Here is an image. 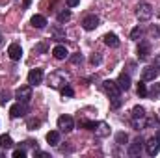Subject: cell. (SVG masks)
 <instances>
[{
    "label": "cell",
    "instance_id": "2e32d148",
    "mask_svg": "<svg viewBox=\"0 0 160 158\" xmlns=\"http://www.w3.org/2000/svg\"><path fill=\"white\" fill-rule=\"evenodd\" d=\"M52 54H54V58H56V60H65L69 52H67V48H65L63 45H58V47H54V48H52Z\"/></svg>",
    "mask_w": 160,
    "mask_h": 158
},
{
    "label": "cell",
    "instance_id": "7bdbcfd3",
    "mask_svg": "<svg viewBox=\"0 0 160 158\" xmlns=\"http://www.w3.org/2000/svg\"><path fill=\"white\" fill-rule=\"evenodd\" d=\"M0 43H2V34H0Z\"/></svg>",
    "mask_w": 160,
    "mask_h": 158
},
{
    "label": "cell",
    "instance_id": "603a6c76",
    "mask_svg": "<svg viewBox=\"0 0 160 158\" xmlns=\"http://www.w3.org/2000/svg\"><path fill=\"white\" fill-rule=\"evenodd\" d=\"M121 104H123L121 95H114V97H110V106H112V108H119Z\"/></svg>",
    "mask_w": 160,
    "mask_h": 158
},
{
    "label": "cell",
    "instance_id": "d6986e66",
    "mask_svg": "<svg viewBox=\"0 0 160 158\" xmlns=\"http://www.w3.org/2000/svg\"><path fill=\"white\" fill-rule=\"evenodd\" d=\"M47 141H48V145H58L60 143V132L58 130H50L47 134Z\"/></svg>",
    "mask_w": 160,
    "mask_h": 158
},
{
    "label": "cell",
    "instance_id": "5bb4252c",
    "mask_svg": "<svg viewBox=\"0 0 160 158\" xmlns=\"http://www.w3.org/2000/svg\"><path fill=\"white\" fill-rule=\"evenodd\" d=\"M157 75H158V71H157L155 67H143V71H142V80H143V82H151V80L157 78Z\"/></svg>",
    "mask_w": 160,
    "mask_h": 158
},
{
    "label": "cell",
    "instance_id": "9c48e42d",
    "mask_svg": "<svg viewBox=\"0 0 160 158\" xmlns=\"http://www.w3.org/2000/svg\"><path fill=\"white\" fill-rule=\"evenodd\" d=\"M43 82V69H32L28 73V84L30 86H38Z\"/></svg>",
    "mask_w": 160,
    "mask_h": 158
},
{
    "label": "cell",
    "instance_id": "ffe728a7",
    "mask_svg": "<svg viewBox=\"0 0 160 158\" xmlns=\"http://www.w3.org/2000/svg\"><path fill=\"white\" fill-rule=\"evenodd\" d=\"M0 147H2V149H11V147H13V140H11V136L2 134V136H0Z\"/></svg>",
    "mask_w": 160,
    "mask_h": 158
},
{
    "label": "cell",
    "instance_id": "8d00e7d4",
    "mask_svg": "<svg viewBox=\"0 0 160 158\" xmlns=\"http://www.w3.org/2000/svg\"><path fill=\"white\" fill-rule=\"evenodd\" d=\"M153 67H155V69L160 73V56H157V58H155V65H153Z\"/></svg>",
    "mask_w": 160,
    "mask_h": 158
},
{
    "label": "cell",
    "instance_id": "7a4b0ae2",
    "mask_svg": "<svg viewBox=\"0 0 160 158\" xmlns=\"http://www.w3.org/2000/svg\"><path fill=\"white\" fill-rule=\"evenodd\" d=\"M136 15L140 21H149L153 17V6L149 2H140L138 7H136Z\"/></svg>",
    "mask_w": 160,
    "mask_h": 158
},
{
    "label": "cell",
    "instance_id": "6da1fadb",
    "mask_svg": "<svg viewBox=\"0 0 160 158\" xmlns=\"http://www.w3.org/2000/svg\"><path fill=\"white\" fill-rule=\"evenodd\" d=\"M130 117H132V126H134L136 130L143 128V126H145V108H143V106H134Z\"/></svg>",
    "mask_w": 160,
    "mask_h": 158
},
{
    "label": "cell",
    "instance_id": "ba28073f",
    "mask_svg": "<svg viewBox=\"0 0 160 158\" xmlns=\"http://www.w3.org/2000/svg\"><path fill=\"white\" fill-rule=\"evenodd\" d=\"M8 54H9V58H11L13 62H19V60L22 58V48H21V45H19V43H11L9 48H8Z\"/></svg>",
    "mask_w": 160,
    "mask_h": 158
},
{
    "label": "cell",
    "instance_id": "7c38bea8",
    "mask_svg": "<svg viewBox=\"0 0 160 158\" xmlns=\"http://www.w3.org/2000/svg\"><path fill=\"white\" fill-rule=\"evenodd\" d=\"M82 26H84V30H95L97 26H99V17H95V15H88L84 21H82Z\"/></svg>",
    "mask_w": 160,
    "mask_h": 158
},
{
    "label": "cell",
    "instance_id": "9a60e30c",
    "mask_svg": "<svg viewBox=\"0 0 160 158\" xmlns=\"http://www.w3.org/2000/svg\"><path fill=\"white\" fill-rule=\"evenodd\" d=\"M116 82H118L119 89H125V91H127V89L130 87V77H128L127 73H121L119 77H118V80H116Z\"/></svg>",
    "mask_w": 160,
    "mask_h": 158
},
{
    "label": "cell",
    "instance_id": "44dd1931",
    "mask_svg": "<svg viewBox=\"0 0 160 158\" xmlns=\"http://www.w3.org/2000/svg\"><path fill=\"white\" fill-rule=\"evenodd\" d=\"M62 84H65V82H60V75H52V77H48V86H50V87H60Z\"/></svg>",
    "mask_w": 160,
    "mask_h": 158
},
{
    "label": "cell",
    "instance_id": "60d3db41",
    "mask_svg": "<svg viewBox=\"0 0 160 158\" xmlns=\"http://www.w3.org/2000/svg\"><path fill=\"white\" fill-rule=\"evenodd\" d=\"M155 138H157V140H158V141H160V128H158V130H157V136H155Z\"/></svg>",
    "mask_w": 160,
    "mask_h": 158
},
{
    "label": "cell",
    "instance_id": "ac0fdd59",
    "mask_svg": "<svg viewBox=\"0 0 160 158\" xmlns=\"http://www.w3.org/2000/svg\"><path fill=\"white\" fill-rule=\"evenodd\" d=\"M30 22H32L34 28H45V26H47V19H45L43 15H34Z\"/></svg>",
    "mask_w": 160,
    "mask_h": 158
},
{
    "label": "cell",
    "instance_id": "484cf974",
    "mask_svg": "<svg viewBox=\"0 0 160 158\" xmlns=\"http://www.w3.org/2000/svg\"><path fill=\"white\" fill-rule=\"evenodd\" d=\"M116 141H118V143H119V145H125V143H127V141H128V136H127V134H125V132H119V134H118V136H116Z\"/></svg>",
    "mask_w": 160,
    "mask_h": 158
},
{
    "label": "cell",
    "instance_id": "f546056e",
    "mask_svg": "<svg viewBox=\"0 0 160 158\" xmlns=\"http://www.w3.org/2000/svg\"><path fill=\"white\" fill-rule=\"evenodd\" d=\"M52 34H54V37H56V39H65V34H63L60 28H52Z\"/></svg>",
    "mask_w": 160,
    "mask_h": 158
},
{
    "label": "cell",
    "instance_id": "f35d334b",
    "mask_svg": "<svg viewBox=\"0 0 160 158\" xmlns=\"http://www.w3.org/2000/svg\"><path fill=\"white\" fill-rule=\"evenodd\" d=\"M153 93L160 95V82H158V84H155V87H153Z\"/></svg>",
    "mask_w": 160,
    "mask_h": 158
},
{
    "label": "cell",
    "instance_id": "277c9868",
    "mask_svg": "<svg viewBox=\"0 0 160 158\" xmlns=\"http://www.w3.org/2000/svg\"><path fill=\"white\" fill-rule=\"evenodd\" d=\"M28 114V106H26V102H17V104H13L11 108H9V116L11 117H22V116H26Z\"/></svg>",
    "mask_w": 160,
    "mask_h": 158
},
{
    "label": "cell",
    "instance_id": "4dcf8cb0",
    "mask_svg": "<svg viewBox=\"0 0 160 158\" xmlns=\"http://www.w3.org/2000/svg\"><path fill=\"white\" fill-rule=\"evenodd\" d=\"M47 48H48V45L43 41V43H39V45H36V48H34V50H36V52H47Z\"/></svg>",
    "mask_w": 160,
    "mask_h": 158
},
{
    "label": "cell",
    "instance_id": "52a82bcc",
    "mask_svg": "<svg viewBox=\"0 0 160 158\" xmlns=\"http://www.w3.org/2000/svg\"><path fill=\"white\" fill-rule=\"evenodd\" d=\"M143 140L142 138H136L130 145H128V155L130 156H140V153H142V149H143Z\"/></svg>",
    "mask_w": 160,
    "mask_h": 158
},
{
    "label": "cell",
    "instance_id": "cb8c5ba5",
    "mask_svg": "<svg viewBox=\"0 0 160 158\" xmlns=\"http://www.w3.org/2000/svg\"><path fill=\"white\" fill-rule=\"evenodd\" d=\"M69 19H71V11L65 9V11L58 13V21H60V22H65V21H69Z\"/></svg>",
    "mask_w": 160,
    "mask_h": 158
},
{
    "label": "cell",
    "instance_id": "1f68e13d",
    "mask_svg": "<svg viewBox=\"0 0 160 158\" xmlns=\"http://www.w3.org/2000/svg\"><path fill=\"white\" fill-rule=\"evenodd\" d=\"M26 156V151L24 149H15L13 151V158H24Z\"/></svg>",
    "mask_w": 160,
    "mask_h": 158
},
{
    "label": "cell",
    "instance_id": "b9f144b4",
    "mask_svg": "<svg viewBox=\"0 0 160 158\" xmlns=\"http://www.w3.org/2000/svg\"><path fill=\"white\" fill-rule=\"evenodd\" d=\"M30 4V0H24V6H28Z\"/></svg>",
    "mask_w": 160,
    "mask_h": 158
},
{
    "label": "cell",
    "instance_id": "e575fe53",
    "mask_svg": "<svg viewBox=\"0 0 160 158\" xmlns=\"http://www.w3.org/2000/svg\"><path fill=\"white\" fill-rule=\"evenodd\" d=\"M8 97H9L8 91H6V93L2 91V93H0V104H6V102H8Z\"/></svg>",
    "mask_w": 160,
    "mask_h": 158
},
{
    "label": "cell",
    "instance_id": "836d02e7",
    "mask_svg": "<svg viewBox=\"0 0 160 158\" xmlns=\"http://www.w3.org/2000/svg\"><path fill=\"white\" fill-rule=\"evenodd\" d=\"M149 34H151L153 37H160V30H158V26H151V28H149Z\"/></svg>",
    "mask_w": 160,
    "mask_h": 158
},
{
    "label": "cell",
    "instance_id": "5b68a950",
    "mask_svg": "<svg viewBox=\"0 0 160 158\" xmlns=\"http://www.w3.org/2000/svg\"><path fill=\"white\" fill-rule=\"evenodd\" d=\"M102 89L106 91L108 97H114V95H119L121 93L118 82H114V80H104V82H102Z\"/></svg>",
    "mask_w": 160,
    "mask_h": 158
},
{
    "label": "cell",
    "instance_id": "8fae6325",
    "mask_svg": "<svg viewBox=\"0 0 160 158\" xmlns=\"http://www.w3.org/2000/svg\"><path fill=\"white\" fill-rule=\"evenodd\" d=\"M149 54H151V45H149V41H140V45H138V58H140V60H147Z\"/></svg>",
    "mask_w": 160,
    "mask_h": 158
},
{
    "label": "cell",
    "instance_id": "d590c367",
    "mask_svg": "<svg viewBox=\"0 0 160 158\" xmlns=\"http://www.w3.org/2000/svg\"><path fill=\"white\" fill-rule=\"evenodd\" d=\"M65 2H67L69 7H77V6L80 4V0H65Z\"/></svg>",
    "mask_w": 160,
    "mask_h": 158
},
{
    "label": "cell",
    "instance_id": "30bf717a",
    "mask_svg": "<svg viewBox=\"0 0 160 158\" xmlns=\"http://www.w3.org/2000/svg\"><path fill=\"white\" fill-rule=\"evenodd\" d=\"M145 151H147V155L149 156H155V155H158L160 151V141L157 138H151L147 143H145Z\"/></svg>",
    "mask_w": 160,
    "mask_h": 158
},
{
    "label": "cell",
    "instance_id": "7402d4cb",
    "mask_svg": "<svg viewBox=\"0 0 160 158\" xmlns=\"http://www.w3.org/2000/svg\"><path fill=\"white\" fill-rule=\"evenodd\" d=\"M136 91H138V97H142V99L149 95V91H147V86L143 84V80H142V84H138V89H136Z\"/></svg>",
    "mask_w": 160,
    "mask_h": 158
},
{
    "label": "cell",
    "instance_id": "d4e9b609",
    "mask_svg": "<svg viewBox=\"0 0 160 158\" xmlns=\"http://www.w3.org/2000/svg\"><path fill=\"white\" fill-rule=\"evenodd\" d=\"M62 95H63V97H73V95H75V91H73V87H71V86H67V84H65V86L62 87Z\"/></svg>",
    "mask_w": 160,
    "mask_h": 158
},
{
    "label": "cell",
    "instance_id": "d6a6232c",
    "mask_svg": "<svg viewBox=\"0 0 160 158\" xmlns=\"http://www.w3.org/2000/svg\"><path fill=\"white\" fill-rule=\"evenodd\" d=\"M140 36H142V28H140V26H138V28H134V30L130 32V37H132V39H138Z\"/></svg>",
    "mask_w": 160,
    "mask_h": 158
},
{
    "label": "cell",
    "instance_id": "f1b7e54d",
    "mask_svg": "<svg viewBox=\"0 0 160 158\" xmlns=\"http://www.w3.org/2000/svg\"><path fill=\"white\" fill-rule=\"evenodd\" d=\"M89 62H91L93 65H99V63L102 62V58H101V54H99V52H95V54H91V58H89Z\"/></svg>",
    "mask_w": 160,
    "mask_h": 158
},
{
    "label": "cell",
    "instance_id": "8992f818",
    "mask_svg": "<svg viewBox=\"0 0 160 158\" xmlns=\"http://www.w3.org/2000/svg\"><path fill=\"white\" fill-rule=\"evenodd\" d=\"M73 126H75V121H73L71 116H62V117H58V128H60V130L69 132V130H73Z\"/></svg>",
    "mask_w": 160,
    "mask_h": 158
},
{
    "label": "cell",
    "instance_id": "e0dca14e",
    "mask_svg": "<svg viewBox=\"0 0 160 158\" xmlns=\"http://www.w3.org/2000/svg\"><path fill=\"white\" fill-rule=\"evenodd\" d=\"M104 43L108 45V47H112V48H116V47H119V37L116 36V34H106L104 37Z\"/></svg>",
    "mask_w": 160,
    "mask_h": 158
},
{
    "label": "cell",
    "instance_id": "4fadbf2b",
    "mask_svg": "<svg viewBox=\"0 0 160 158\" xmlns=\"http://www.w3.org/2000/svg\"><path fill=\"white\" fill-rule=\"evenodd\" d=\"M93 130H95V134H97L99 138H106V136L110 134V126H108L106 123H95Z\"/></svg>",
    "mask_w": 160,
    "mask_h": 158
},
{
    "label": "cell",
    "instance_id": "3957f363",
    "mask_svg": "<svg viewBox=\"0 0 160 158\" xmlns=\"http://www.w3.org/2000/svg\"><path fill=\"white\" fill-rule=\"evenodd\" d=\"M15 99L21 101V102H28L32 99V86H21L15 91Z\"/></svg>",
    "mask_w": 160,
    "mask_h": 158
},
{
    "label": "cell",
    "instance_id": "83f0119b",
    "mask_svg": "<svg viewBox=\"0 0 160 158\" xmlns=\"http://www.w3.org/2000/svg\"><path fill=\"white\" fill-rule=\"evenodd\" d=\"M80 126H84V128H89V130H93V126H95V123L93 121H88V119H82V121H78Z\"/></svg>",
    "mask_w": 160,
    "mask_h": 158
},
{
    "label": "cell",
    "instance_id": "74e56055",
    "mask_svg": "<svg viewBox=\"0 0 160 158\" xmlns=\"http://www.w3.org/2000/svg\"><path fill=\"white\" fill-rule=\"evenodd\" d=\"M80 62H82V56H80V54L73 56V63H80Z\"/></svg>",
    "mask_w": 160,
    "mask_h": 158
},
{
    "label": "cell",
    "instance_id": "ab89813d",
    "mask_svg": "<svg viewBox=\"0 0 160 158\" xmlns=\"http://www.w3.org/2000/svg\"><path fill=\"white\" fill-rule=\"evenodd\" d=\"M34 155H36V156H39V158H48V155H47V153H38V151H36Z\"/></svg>",
    "mask_w": 160,
    "mask_h": 158
},
{
    "label": "cell",
    "instance_id": "4316f807",
    "mask_svg": "<svg viewBox=\"0 0 160 158\" xmlns=\"http://www.w3.org/2000/svg\"><path fill=\"white\" fill-rule=\"evenodd\" d=\"M39 125H41L39 119H28V123H26V126H28L30 130H36V128H38Z\"/></svg>",
    "mask_w": 160,
    "mask_h": 158
}]
</instances>
